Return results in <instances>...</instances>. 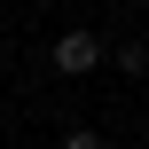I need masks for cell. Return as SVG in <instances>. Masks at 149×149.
<instances>
[{"instance_id": "cell-2", "label": "cell", "mask_w": 149, "mask_h": 149, "mask_svg": "<svg viewBox=\"0 0 149 149\" xmlns=\"http://www.w3.org/2000/svg\"><path fill=\"white\" fill-rule=\"evenodd\" d=\"M63 149H110V141H102L94 126H71V134H63Z\"/></svg>"}, {"instance_id": "cell-1", "label": "cell", "mask_w": 149, "mask_h": 149, "mask_svg": "<svg viewBox=\"0 0 149 149\" xmlns=\"http://www.w3.org/2000/svg\"><path fill=\"white\" fill-rule=\"evenodd\" d=\"M47 63H55L63 79H86V71H102V39H94V31H63V39L47 47Z\"/></svg>"}]
</instances>
